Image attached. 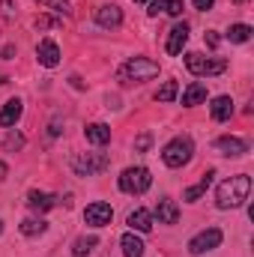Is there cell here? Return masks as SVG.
I'll use <instances>...</instances> for the list:
<instances>
[{
	"label": "cell",
	"instance_id": "obj_1",
	"mask_svg": "<svg viewBox=\"0 0 254 257\" xmlns=\"http://www.w3.org/2000/svg\"><path fill=\"white\" fill-rule=\"evenodd\" d=\"M251 194V177L248 174H236L230 180H224L218 189H215V206L218 209H236L248 200Z\"/></svg>",
	"mask_w": 254,
	"mask_h": 257
},
{
	"label": "cell",
	"instance_id": "obj_2",
	"mask_svg": "<svg viewBox=\"0 0 254 257\" xmlns=\"http://www.w3.org/2000/svg\"><path fill=\"white\" fill-rule=\"evenodd\" d=\"M159 75V63L156 60H150V57H132L129 63L120 66V72H117V78L123 81V84H141V81H153Z\"/></svg>",
	"mask_w": 254,
	"mask_h": 257
},
{
	"label": "cell",
	"instance_id": "obj_3",
	"mask_svg": "<svg viewBox=\"0 0 254 257\" xmlns=\"http://www.w3.org/2000/svg\"><path fill=\"white\" fill-rule=\"evenodd\" d=\"M191 156H194V144H191L189 135H177V138L162 150V162H165L168 168H183V165H189Z\"/></svg>",
	"mask_w": 254,
	"mask_h": 257
},
{
	"label": "cell",
	"instance_id": "obj_4",
	"mask_svg": "<svg viewBox=\"0 0 254 257\" xmlns=\"http://www.w3.org/2000/svg\"><path fill=\"white\" fill-rule=\"evenodd\" d=\"M108 165H111V159H108L105 153H78V156L72 159V171H75L78 177H96V174H102Z\"/></svg>",
	"mask_w": 254,
	"mask_h": 257
},
{
	"label": "cell",
	"instance_id": "obj_5",
	"mask_svg": "<svg viewBox=\"0 0 254 257\" xmlns=\"http://www.w3.org/2000/svg\"><path fill=\"white\" fill-rule=\"evenodd\" d=\"M153 186V174L147 168H126L120 174V189L126 194H144Z\"/></svg>",
	"mask_w": 254,
	"mask_h": 257
},
{
	"label": "cell",
	"instance_id": "obj_6",
	"mask_svg": "<svg viewBox=\"0 0 254 257\" xmlns=\"http://www.w3.org/2000/svg\"><path fill=\"white\" fill-rule=\"evenodd\" d=\"M186 69L197 78H209V75H221L227 69V60H209V57L191 51V54H186Z\"/></svg>",
	"mask_w": 254,
	"mask_h": 257
},
{
	"label": "cell",
	"instance_id": "obj_7",
	"mask_svg": "<svg viewBox=\"0 0 254 257\" xmlns=\"http://www.w3.org/2000/svg\"><path fill=\"white\" fill-rule=\"evenodd\" d=\"M221 239H224V233H221L218 227H206V230H200L197 236H191L189 251H191V254H206V251L218 248V245H221Z\"/></svg>",
	"mask_w": 254,
	"mask_h": 257
},
{
	"label": "cell",
	"instance_id": "obj_8",
	"mask_svg": "<svg viewBox=\"0 0 254 257\" xmlns=\"http://www.w3.org/2000/svg\"><path fill=\"white\" fill-rule=\"evenodd\" d=\"M111 218H114V209H111V203H105V200H96V203H90V206L84 209V221H87L90 227H108Z\"/></svg>",
	"mask_w": 254,
	"mask_h": 257
},
{
	"label": "cell",
	"instance_id": "obj_9",
	"mask_svg": "<svg viewBox=\"0 0 254 257\" xmlns=\"http://www.w3.org/2000/svg\"><path fill=\"white\" fill-rule=\"evenodd\" d=\"M215 150H218L221 156H227V159H239V156H245V153H248V144H245L242 138L221 135V138L215 141Z\"/></svg>",
	"mask_w": 254,
	"mask_h": 257
},
{
	"label": "cell",
	"instance_id": "obj_10",
	"mask_svg": "<svg viewBox=\"0 0 254 257\" xmlns=\"http://www.w3.org/2000/svg\"><path fill=\"white\" fill-rule=\"evenodd\" d=\"M96 24L99 27H120L123 24V9L117 3H105L96 9Z\"/></svg>",
	"mask_w": 254,
	"mask_h": 257
},
{
	"label": "cell",
	"instance_id": "obj_11",
	"mask_svg": "<svg viewBox=\"0 0 254 257\" xmlns=\"http://www.w3.org/2000/svg\"><path fill=\"white\" fill-rule=\"evenodd\" d=\"M63 203V197H54V194L48 192H27V206L30 209H36V212H48V209H54V206H60Z\"/></svg>",
	"mask_w": 254,
	"mask_h": 257
},
{
	"label": "cell",
	"instance_id": "obj_12",
	"mask_svg": "<svg viewBox=\"0 0 254 257\" xmlns=\"http://www.w3.org/2000/svg\"><path fill=\"white\" fill-rule=\"evenodd\" d=\"M186 42H189V24L183 21V24H174L171 27V33H168V54H183V48H186Z\"/></svg>",
	"mask_w": 254,
	"mask_h": 257
},
{
	"label": "cell",
	"instance_id": "obj_13",
	"mask_svg": "<svg viewBox=\"0 0 254 257\" xmlns=\"http://www.w3.org/2000/svg\"><path fill=\"white\" fill-rule=\"evenodd\" d=\"M36 60L42 66H48V69H54V66L60 63V48H57V42L42 39V42L36 45Z\"/></svg>",
	"mask_w": 254,
	"mask_h": 257
},
{
	"label": "cell",
	"instance_id": "obj_14",
	"mask_svg": "<svg viewBox=\"0 0 254 257\" xmlns=\"http://www.w3.org/2000/svg\"><path fill=\"white\" fill-rule=\"evenodd\" d=\"M209 114H212L215 123H227L233 117V99L230 96H215L212 105H209Z\"/></svg>",
	"mask_w": 254,
	"mask_h": 257
},
{
	"label": "cell",
	"instance_id": "obj_15",
	"mask_svg": "<svg viewBox=\"0 0 254 257\" xmlns=\"http://www.w3.org/2000/svg\"><path fill=\"white\" fill-rule=\"evenodd\" d=\"M156 218H159V224H177V218H180L177 203H174L171 197H162V200L156 203Z\"/></svg>",
	"mask_w": 254,
	"mask_h": 257
},
{
	"label": "cell",
	"instance_id": "obj_16",
	"mask_svg": "<svg viewBox=\"0 0 254 257\" xmlns=\"http://www.w3.org/2000/svg\"><path fill=\"white\" fill-rule=\"evenodd\" d=\"M21 114H24V105H21V99H9V102L3 105V111H0V126L12 128L18 120H21Z\"/></svg>",
	"mask_w": 254,
	"mask_h": 257
},
{
	"label": "cell",
	"instance_id": "obj_17",
	"mask_svg": "<svg viewBox=\"0 0 254 257\" xmlns=\"http://www.w3.org/2000/svg\"><path fill=\"white\" fill-rule=\"evenodd\" d=\"M129 227L138 230V233H150L153 230V212L150 209H135L129 215Z\"/></svg>",
	"mask_w": 254,
	"mask_h": 257
},
{
	"label": "cell",
	"instance_id": "obj_18",
	"mask_svg": "<svg viewBox=\"0 0 254 257\" xmlns=\"http://www.w3.org/2000/svg\"><path fill=\"white\" fill-rule=\"evenodd\" d=\"M212 180H215V171L209 168V171H206V174L200 177V183H197V186H191V189H186V192H183V200H189V203H194L197 197H203V194H206V189L212 186Z\"/></svg>",
	"mask_w": 254,
	"mask_h": 257
},
{
	"label": "cell",
	"instance_id": "obj_19",
	"mask_svg": "<svg viewBox=\"0 0 254 257\" xmlns=\"http://www.w3.org/2000/svg\"><path fill=\"white\" fill-rule=\"evenodd\" d=\"M84 135H87V141L96 144V147H105V144L111 141V128L105 126V123H90V126L84 128Z\"/></svg>",
	"mask_w": 254,
	"mask_h": 257
},
{
	"label": "cell",
	"instance_id": "obj_20",
	"mask_svg": "<svg viewBox=\"0 0 254 257\" xmlns=\"http://www.w3.org/2000/svg\"><path fill=\"white\" fill-rule=\"evenodd\" d=\"M200 102H206V87H203L200 81H191L189 87H186V93H183V105H186V108H194V105H200Z\"/></svg>",
	"mask_w": 254,
	"mask_h": 257
},
{
	"label": "cell",
	"instance_id": "obj_21",
	"mask_svg": "<svg viewBox=\"0 0 254 257\" xmlns=\"http://www.w3.org/2000/svg\"><path fill=\"white\" fill-rule=\"evenodd\" d=\"M120 245H123V254H126V257H144V239H141V236H135V230L123 233Z\"/></svg>",
	"mask_w": 254,
	"mask_h": 257
},
{
	"label": "cell",
	"instance_id": "obj_22",
	"mask_svg": "<svg viewBox=\"0 0 254 257\" xmlns=\"http://www.w3.org/2000/svg\"><path fill=\"white\" fill-rule=\"evenodd\" d=\"M99 245V239L96 236H81V239H75V245H72V254L75 257H87L93 248Z\"/></svg>",
	"mask_w": 254,
	"mask_h": 257
},
{
	"label": "cell",
	"instance_id": "obj_23",
	"mask_svg": "<svg viewBox=\"0 0 254 257\" xmlns=\"http://www.w3.org/2000/svg\"><path fill=\"white\" fill-rule=\"evenodd\" d=\"M227 39H230V42H236V45L248 42V39H251V27H248V24H230Z\"/></svg>",
	"mask_w": 254,
	"mask_h": 257
},
{
	"label": "cell",
	"instance_id": "obj_24",
	"mask_svg": "<svg viewBox=\"0 0 254 257\" xmlns=\"http://www.w3.org/2000/svg\"><path fill=\"white\" fill-rule=\"evenodd\" d=\"M48 230V224L42 221V218H24L21 221V233L24 236H39V233H45Z\"/></svg>",
	"mask_w": 254,
	"mask_h": 257
},
{
	"label": "cell",
	"instance_id": "obj_25",
	"mask_svg": "<svg viewBox=\"0 0 254 257\" xmlns=\"http://www.w3.org/2000/svg\"><path fill=\"white\" fill-rule=\"evenodd\" d=\"M177 90H180V84H177V81H165V84H162V90L156 93V102H174V99H177Z\"/></svg>",
	"mask_w": 254,
	"mask_h": 257
},
{
	"label": "cell",
	"instance_id": "obj_26",
	"mask_svg": "<svg viewBox=\"0 0 254 257\" xmlns=\"http://www.w3.org/2000/svg\"><path fill=\"white\" fill-rule=\"evenodd\" d=\"M39 6H45V9H51V12H57V15H72V6H69V0H36Z\"/></svg>",
	"mask_w": 254,
	"mask_h": 257
},
{
	"label": "cell",
	"instance_id": "obj_27",
	"mask_svg": "<svg viewBox=\"0 0 254 257\" xmlns=\"http://www.w3.org/2000/svg\"><path fill=\"white\" fill-rule=\"evenodd\" d=\"M21 147H24V135L9 132V135H6V141H3V150H21Z\"/></svg>",
	"mask_w": 254,
	"mask_h": 257
},
{
	"label": "cell",
	"instance_id": "obj_28",
	"mask_svg": "<svg viewBox=\"0 0 254 257\" xmlns=\"http://www.w3.org/2000/svg\"><path fill=\"white\" fill-rule=\"evenodd\" d=\"M150 144H153V135H150V132H144V135L135 141V150H138V153H147V150H150Z\"/></svg>",
	"mask_w": 254,
	"mask_h": 257
},
{
	"label": "cell",
	"instance_id": "obj_29",
	"mask_svg": "<svg viewBox=\"0 0 254 257\" xmlns=\"http://www.w3.org/2000/svg\"><path fill=\"white\" fill-rule=\"evenodd\" d=\"M165 9H168V0H153L147 12H150V15H159V12H165Z\"/></svg>",
	"mask_w": 254,
	"mask_h": 257
},
{
	"label": "cell",
	"instance_id": "obj_30",
	"mask_svg": "<svg viewBox=\"0 0 254 257\" xmlns=\"http://www.w3.org/2000/svg\"><path fill=\"white\" fill-rule=\"evenodd\" d=\"M168 15H180L183 12V0H168V9H165Z\"/></svg>",
	"mask_w": 254,
	"mask_h": 257
},
{
	"label": "cell",
	"instance_id": "obj_31",
	"mask_svg": "<svg viewBox=\"0 0 254 257\" xmlns=\"http://www.w3.org/2000/svg\"><path fill=\"white\" fill-rule=\"evenodd\" d=\"M218 42H221L218 33H215V30H206V45H209V48H218Z\"/></svg>",
	"mask_w": 254,
	"mask_h": 257
},
{
	"label": "cell",
	"instance_id": "obj_32",
	"mask_svg": "<svg viewBox=\"0 0 254 257\" xmlns=\"http://www.w3.org/2000/svg\"><path fill=\"white\" fill-rule=\"evenodd\" d=\"M191 3H194V9L206 12V9H212V3H215V0H191Z\"/></svg>",
	"mask_w": 254,
	"mask_h": 257
},
{
	"label": "cell",
	"instance_id": "obj_33",
	"mask_svg": "<svg viewBox=\"0 0 254 257\" xmlns=\"http://www.w3.org/2000/svg\"><path fill=\"white\" fill-rule=\"evenodd\" d=\"M69 81H72V87H75V90H84V81H81V78H78V75H72V78H69Z\"/></svg>",
	"mask_w": 254,
	"mask_h": 257
},
{
	"label": "cell",
	"instance_id": "obj_34",
	"mask_svg": "<svg viewBox=\"0 0 254 257\" xmlns=\"http://www.w3.org/2000/svg\"><path fill=\"white\" fill-rule=\"evenodd\" d=\"M0 9H3V15H12V3H9V0H3Z\"/></svg>",
	"mask_w": 254,
	"mask_h": 257
},
{
	"label": "cell",
	"instance_id": "obj_35",
	"mask_svg": "<svg viewBox=\"0 0 254 257\" xmlns=\"http://www.w3.org/2000/svg\"><path fill=\"white\" fill-rule=\"evenodd\" d=\"M51 24H54L51 18H39V21H36V27H51Z\"/></svg>",
	"mask_w": 254,
	"mask_h": 257
},
{
	"label": "cell",
	"instance_id": "obj_36",
	"mask_svg": "<svg viewBox=\"0 0 254 257\" xmlns=\"http://www.w3.org/2000/svg\"><path fill=\"white\" fill-rule=\"evenodd\" d=\"M6 174H9V168H6V162H0V183L6 180Z\"/></svg>",
	"mask_w": 254,
	"mask_h": 257
},
{
	"label": "cell",
	"instance_id": "obj_37",
	"mask_svg": "<svg viewBox=\"0 0 254 257\" xmlns=\"http://www.w3.org/2000/svg\"><path fill=\"white\" fill-rule=\"evenodd\" d=\"M0 233H3V221H0Z\"/></svg>",
	"mask_w": 254,
	"mask_h": 257
},
{
	"label": "cell",
	"instance_id": "obj_38",
	"mask_svg": "<svg viewBox=\"0 0 254 257\" xmlns=\"http://www.w3.org/2000/svg\"><path fill=\"white\" fill-rule=\"evenodd\" d=\"M135 3H147V0H135Z\"/></svg>",
	"mask_w": 254,
	"mask_h": 257
}]
</instances>
